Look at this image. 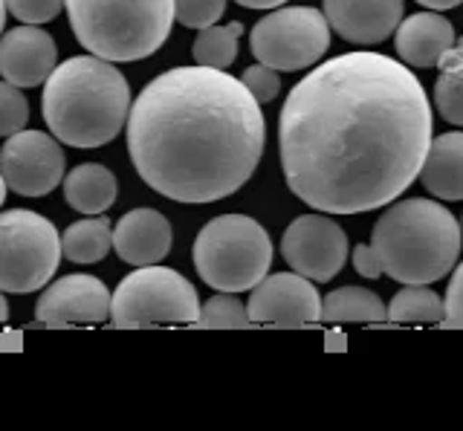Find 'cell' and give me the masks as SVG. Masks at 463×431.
I'll list each match as a JSON object with an SVG mask.
<instances>
[{
  "instance_id": "obj_33",
  "label": "cell",
  "mask_w": 463,
  "mask_h": 431,
  "mask_svg": "<svg viewBox=\"0 0 463 431\" xmlns=\"http://www.w3.org/2000/svg\"><path fill=\"white\" fill-rule=\"evenodd\" d=\"M325 351H347V336L339 330H330L325 333Z\"/></svg>"
},
{
  "instance_id": "obj_3",
  "label": "cell",
  "mask_w": 463,
  "mask_h": 431,
  "mask_svg": "<svg viewBox=\"0 0 463 431\" xmlns=\"http://www.w3.org/2000/svg\"><path fill=\"white\" fill-rule=\"evenodd\" d=\"M41 113L55 139L72 148H99L125 127L130 88L113 61L76 55L43 79Z\"/></svg>"
},
{
  "instance_id": "obj_29",
  "label": "cell",
  "mask_w": 463,
  "mask_h": 431,
  "mask_svg": "<svg viewBox=\"0 0 463 431\" xmlns=\"http://www.w3.org/2000/svg\"><path fill=\"white\" fill-rule=\"evenodd\" d=\"M4 4L21 23H47L64 9V0H4Z\"/></svg>"
},
{
  "instance_id": "obj_14",
  "label": "cell",
  "mask_w": 463,
  "mask_h": 431,
  "mask_svg": "<svg viewBox=\"0 0 463 431\" xmlns=\"http://www.w3.org/2000/svg\"><path fill=\"white\" fill-rule=\"evenodd\" d=\"M402 0H325V21L356 47H376L402 21Z\"/></svg>"
},
{
  "instance_id": "obj_36",
  "label": "cell",
  "mask_w": 463,
  "mask_h": 431,
  "mask_svg": "<svg viewBox=\"0 0 463 431\" xmlns=\"http://www.w3.org/2000/svg\"><path fill=\"white\" fill-rule=\"evenodd\" d=\"M6 315H9V305H6L4 293H0V322H6Z\"/></svg>"
},
{
  "instance_id": "obj_18",
  "label": "cell",
  "mask_w": 463,
  "mask_h": 431,
  "mask_svg": "<svg viewBox=\"0 0 463 431\" xmlns=\"http://www.w3.org/2000/svg\"><path fill=\"white\" fill-rule=\"evenodd\" d=\"M417 174L431 197L458 203L463 197V134L449 131L431 139Z\"/></svg>"
},
{
  "instance_id": "obj_38",
  "label": "cell",
  "mask_w": 463,
  "mask_h": 431,
  "mask_svg": "<svg viewBox=\"0 0 463 431\" xmlns=\"http://www.w3.org/2000/svg\"><path fill=\"white\" fill-rule=\"evenodd\" d=\"M4 200H6V180L0 174V206H4Z\"/></svg>"
},
{
  "instance_id": "obj_31",
  "label": "cell",
  "mask_w": 463,
  "mask_h": 431,
  "mask_svg": "<svg viewBox=\"0 0 463 431\" xmlns=\"http://www.w3.org/2000/svg\"><path fill=\"white\" fill-rule=\"evenodd\" d=\"M354 267L362 278H380L383 276V267H380V258H376L371 243H359L354 249Z\"/></svg>"
},
{
  "instance_id": "obj_27",
  "label": "cell",
  "mask_w": 463,
  "mask_h": 431,
  "mask_svg": "<svg viewBox=\"0 0 463 431\" xmlns=\"http://www.w3.org/2000/svg\"><path fill=\"white\" fill-rule=\"evenodd\" d=\"M29 122V102L24 98L21 88L9 81H0V136H9L21 131Z\"/></svg>"
},
{
  "instance_id": "obj_30",
  "label": "cell",
  "mask_w": 463,
  "mask_h": 431,
  "mask_svg": "<svg viewBox=\"0 0 463 431\" xmlns=\"http://www.w3.org/2000/svg\"><path fill=\"white\" fill-rule=\"evenodd\" d=\"M452 281H449V290H446V301H443V319L440 324L446 327H463V305H460V286H463V272L455 264L452 269Z\"/></svg>"
},
{
  "instance_id": "obj_7",
  "label": "cell",
  "mask_w": 463,
  "mask_h": 431,
  "mask_svg": "<svg viewBox=\"0 0 463 431\" xmlns=\"http://www.w3.org/2000/svg\"><path fill=\"white\" fill-rule=\"evenodd\" d=\"M61 238L52 220L29 209L0 214V293H35L55 276Z\"/></svg>"
},
{
  "instance_id": "obj_35",
  "label": "cell",
  "mask_w": 463,
  "mask_h": 431,
  "mask_svg": "<svg viewBox=\"0 0 463 431\" xmlns=\"http://www.w3.org/2000/svg\"><path fill=\"white\" fill-rule=\"evenodd\" d=\"M420 6H426V9H434V12H443V9H455L460 6V0H417Z\"/></svg>"
},
{
  "instance_id": "obj_21",
  "label": "cell",
  "mask_w": 463,
  "mask_h": 431,
  "mask_svg": "<svg viewBox=\"0 0 463 431\" xmlns=\"http://www.w3.org/2000/svg\"><path fill=\"white\" fill-rule=\"evenodd\" d=\"M322 319L325 322H383L385 305H383V298L371 290L342 286V290H333L322 301Z\"/></svg>"
},
{
  "instance_id": "obj_4",
  "label": "cell",
  "mask_w": 463,
  "mask_h": 431,
  "mask_svg": "<svg viewBox=\"0 0 463 431\" xmlns=\"http://www.w3.org/2000/svg\"><path fill=\"white\" fill-rule=\"evenodd\" d=\"M371 247L383 276L400 284H434L458 264L460 223L438 200H400L376 220Z\"/></svg>"
},
{
  "instance_id": "obj_20",
  "label": "cell",
  "mask_w": 463,
  "mask_h": 431,
  "mask_svg": "<svg viewBox=\"0 0 463 431\" xmlns=\"http://www.w3.org/2000/svg\"><path fill=\"white\" fill-rule=\"evenodd\" d=\"M110 220L101 214H87L84 220L67 226L61 238V255L72 264H96L110 252Z\"/></svg>"
},
{
  "instance_id": "obj_22",
  "label": "cell",
  "mask_w": 463,
  "mask_h": 431,
  "mask_svg": "<svg viewBox=\"0 0 463 431\" xmlns=\"http://www.w3.org/2000/svg\"><path fill=\"white\" fill-rule=\"evenodd\" d=\"M440 79L434 84V105L449 125H463V47L455 41L438 61Z\"/></svg>"
},
{
  "instance_id": "obj_12",
  "label": "cell",
  "mask_w": 463,
  "mask_h": 431,
  "mask_svg": "<svg viewBox=\"0 0 463 431\" xmlns=\"http://www.w3.org/2000/svg\"><path fill=\"white\" fill-rule=\"evenodd\" d=\"M246 315L252 324H279V327H301L316 324L322 319V295L310 278L298 272H279L264 276L250 295Z\"/></svg>"
},
{
  "instance_id": "obj_17",
  "label": "cell",
  "mask_w": 463,
  "mask_h": 431,
  "mask_svg": "<svg viewBox=\"0 0 463 431\" xmlns=\"http://www.w3.org/2000/svg\"><path fill=\"white\" fill-rule=\"evenodd\" d=\"M455 41H458L455 26L449 18H443L440 12H417V15L397 23L394 47H397V55L409 67L429 70V67H438L443 52L452 47Z\"/></svg>"
},
{
  "instance_id": "obj_24",
  "label": "cell",
  "mask_w": 463,
  "mask_h": 431,
  "mask_svg": "<svg viewBox=\"0 0 463 431\" xmlns=\"http://www.w3.org/2000/svg\"><path fill=\"white\" fill-rule=\"evenodd\" d=\"M243 33V23L232 21L226 26H203L200 35L194 38L192 55L200 67H212V70H226L235 64L238 59V38Z\"/></svg>"
},
{
  "instance_id": "obj_10",
  "label": "cell",
  "mask_w": 463,
  "mask_h": 431,
  "mask_svg": "<svg viewBox=\"0 0 463 431\" xmlns=\"http://www.w3.org/2000/svg\"><path fill=\"white\" fill-rule=\"evenodd\" d=\"M281 255L298 276L310 281H330L347 264V235L325 211L301 214L287 226Z\"/></svg>"
},
{
  "instance_id": "obj_28",
  "label": "cell",
  "mask_w": 463,
  "mask_h": 431,
  "mask_svg": "<svg viewBox=\"0 0 463 431\" xmlns=\"http://www.w3.org/2000/svg\"><path fill=\"white\" fill-rule=\"evenodd\" d=\"M243 88L252 93V98L258 105H264V102H272L275 96H279L281 90V79H279V70H272L267 64H252V67H246L243 70Z\"/></svg>"
},
{
  "instance_id": "obj_8",
  "label": "cell",
  "mask_w": 463,
  "mask_h": 431,
  "mask_svg": "<svg viewBox=\"0 0 463 431\" xmlns=\"http://www.w3.org/2000/svg\"><path fill=\"white\" fill-rule=\"evenodd\" d=\"M200 298L192 281L168 267L145 264L122 278L110 295V315L116 327L142 324H192L197 322Z\"/></svg>"
},
{
  "instance_id": "obj_34",
  "label": "cell",
  "mask_w": 463,
  "mask_h": 431,
  "mask_svg": "<svg viewBox=\"0 0 463 431\" xmlns=\"http://www.w3.org/2000/svg\"><path fill=\"white\" fill-rule=\"evenodd\" d=\"M235 4L246 6V9H279L287 0H235Z\"/></svg>"
},
{
  "instance_id": "obj_16",
  "label": "cell",
  "mask_w": 463,
  "mask_h": 431,
  "mask_svg": "<svg viewBox=\"0 0 463 431\" xmlns=\"http://www.w3.org/2000/svg\"><path fill=\"white\" fill-rule=\"evenodd\" d=\"M171 223L156 209H134L110 229V249L130 267L159 264L171 252Z\"/></svg>"
},
{
  "instance_id": "obj_5",
  "label": "cell",
  "mask_w": 463,
  "mask_h": 431,
  "mask_svg": "<svg viewBox=\"0 0 463 431\" xmlns=\"http://www.w3.org/2000/svg\"><path fill=\"white\" fill-rule=\"evenodd\" d=\"M79 44L105 61H139L165 44L174 0H64Z\"/></svg>"
},
{
  "instance_id": "obj_32",
  "label": "cell",
  "mask_w": 463,
  "mask_h": 431,
  "mask_svg": "<svg viewBox=\"0 0 463 431\" xmlns=\"http://www.w3.org/2000/svg\"><path fill=\"white\" fill-rule=\"evenodd\" d=\"M0 351H24V333H18V330H6V333L0 336Z\"/></svg>"
},
{
  "instance_id": "obj_19",
  "label": "cell",
  "mask_w": 463,
  "mask_h": 431,
  "mask_svg": "<svg viewBox=\"0 0 463 431\" xmlns=\"http://www.w3.org/2000/svg\"><path fill=\"white\" fill-rule=\"evenodd\" d=\"M64 180V200L70 209L81 214H101L116 203L119 183L108 165L99 163H81L70 171Z\"/></svg>"
},
{
  "instance_id": "obj_23",
  "label": "cell",
  "mask_w": 463,
  "mask_h": 431,
  "mask_svg": "<svg viewBox=\"0 0 463 431\" xmlns=\"http://www.w3.org/2000/svg\"><path fill=\"white\" fill-rule=\"evenodd\" d=\"M385 319L397 324H438L443 319V301L426 284H405L391 305L385 307Z\"/></svg>"
},
{
  "instance_id": "obj_26",
  "label": "cell",
  "mask_w": 463,
  "mask_h": 431,
  "mask_svg": "<svg viewBox=\"0 0 463 431\" xmlns=\"http://www.w3.org/2000/svg\"><path fill=\"white\" fill-rule=\"evenodd\" d=\"M226 12V0H174V21L192 30H203L221 21Z\"/></svg>"
},
{
  "instance_id": "obj_15",
  "label": "cell",
  "mask_w": 463,
  "mask_h": 431,
  "mask_svg": "<svg viewBox=\"0 0 463 431\" xmlns=\"http://www.w3.org/2000/svg\"><path fill=\"white\" fill-rule=\"evenodd\" d=\"M58 47L35 23L14 26L0 35V76L14 88H38L52 73Z\"/></svg>"
},
{
  "instance_id": "obj_1",
  "label": "cell",
  "mask_w": 463,
  "mask_h": 431,
  "mask_svg": "<svg viewBox=\"0 0 463 431\" xmlns=\"http://www.w3.org/2000/svg\"><path fill=\"white\" fill-rule=\"evenodd\" d=\"M431 108L409 67L383 52H345L304 76L281 108L284 180L325 214L394 203L417 180Z\"/></svg>"
},
{
  "instance_id": "obj_25",
  "label": "cell",
  "mask_w": 463,
  "mask_h": 431,
  "mask_svg": "<svg viewBox=\"0 0 463 431\" xmlns=\"http://www.w3.org/2000/svg\"><path fill=\"white\" fill-rule=\"evenodd\" d=\"M197 324L200 327H250V315H246V305L241 298H235V293H221L212 295L206 305L197 313Z\"/></svg>"
},
{
  "instance_id": "obj_2",
  "label": "cell",
  "mask_w": 463,
  "mask_h": 431,
  "mask_svg": "<svg viewBox=\"0 0 463 431\" xmlns=\"http://www.w3.org/2000/svg\"><path fill=\"white\" fill-rule=\"evenodd\" d=\"M137 174L174 203H217L255 174L267 142L260 105L241 79L174 67L145 84L128 110Z\"/></svg>"
},
{
  "instance_id": "obj_37",
  "label": "cell",
  "mask_w": 463,
  "mask_h": 431,
  "mask_svg": "<svg viewBox=\"0 0 463 431\" xmlns=\"http://www.w3.org/2000/svg\"><path fill=\"white\" fill-rule=\"evenodd\" d=\"M4 26H6V4L0 0V33H4Z\"/></svg>"
},
{
  "instance_id": "obj_13",
  "label": "cell",
  "mask_w": 463,
  "mask_h": 431,
  "mask_svg": "<svg viewBox=\"0 0 463 431\" xmlns=\"http://www.w3.org/2000/svg\"><path fill=\"white\" fill-rule=\"evenodd\" d=\"M110 315V290L93 276H64L41 293L35 305L38 324H99Z\"/></svg>"
},
{
  "instance_id": "obj_6",
  "label": "cell",
  "mask_w": 463,
  "mask_h": 431,
  "mask_svg": "<svg viewBox=\"0 0 463 431\" xmlns=\"http://www.w3.org/2000/svg\"><path fill=\"white\" fill-rule=\"evenodd\" d=\"M272 240L267 229L246 214H221L200 229L194 240L197 276L212 290L243 293L267 276Z\"/></svg>"
},
{
  "instance_id": "obj_9",
  "label": "cell",
  "mask_w": 463,
  "mask_h": 431,
  "mask_svg": "<svg viewBox=\"0 0 463 431\" xmlns=\"http://www.w3.org/2000/svg\"><path fill=\"white\" fill-rule=\"evenodd\" d=\"M250 47L258 64L279 73L313 67L330 50V26L313 6H289L264 15L250 35Z\"/></svg>"
},
{
  "instance_id": "obj_11",
  "label": "cell",
  "mask_w": 463,
  "mask_h": 431,
  "mask_svg": "<svg viewBox=\"0 0 463 431\" xmlns=\"http://www.w3.org/2000/svg\"><path fill=\"white\" fill-rule=\"evenodd\" d=\"M0 174L21 197L50 194L64 177V151L43 131H14L0 148Z\"/></svg>"
}]
</instances>
